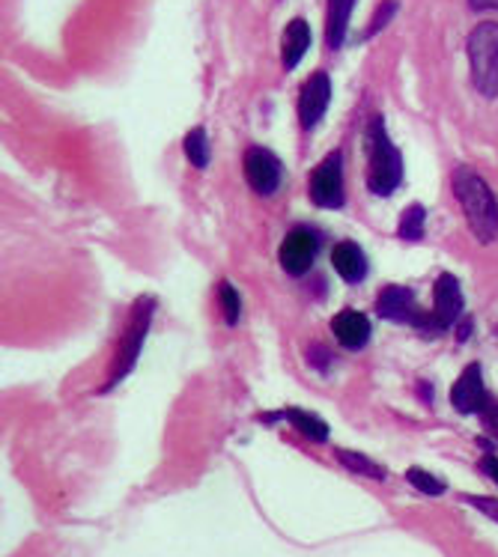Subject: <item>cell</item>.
<instances>
[{
  "instance_id": "cell-1",
  "label": "cell",
  "mask_w": 498,
  "mask_h": 557,
  "mask_svg": "<svg viewBox=\"0 0 498 557\" xmlns=\"http://www.w3.org/2000/svg\"><path fill=\"white\" fill-rule=\"evenodd\" d=\"M450 185H454V197L460 200L462 212H466V221L472 226L474 238L481 245H490L498 238V203L490 185L474 173L472 167H457L454 176H450Z\"/></svg>"
},
{
  "instance_id": "cell-2",
  "label": "cell",
  "mask_w": 498,
  "mask_h": 557,
  "mask_svg": "<svg viewBox=\"0 0 498 557\" xmlns=\"http://www.w3.org/2000/svg\"><path fill=\"white\" fill-rule=\"evenodd\" d=\"M367 188L376 197H388L403 182V158L385 131V120L373 117L367 122Z\"/></svg>"
},
{
  "instance_id": "cell-3",
  "label": "cell",
  "mask_w": 498,
  "mask_h": 557,
  "mask_svg": "<svg viewBox=\"0 0 498 557\" xmlns=\"http://www.w3.org/2000/svg\"><path fill=\"white\" fill-rule=\"evenodd\" d=\"M469 63H472V81L478 93L486 99L498 96V25L483 21L472 30L469 37Z\"/></svg>"
},
{
  "instance_id": "cell-4",
  "label": "cell",
  "mask_w": 498,
  "mask_h": 557,
  "mask_svg": "<svg viewBox=\"0 0 498 557\" xmlns=\"http://www.w3.org/2000/svg\"><path fill=\"white\" fill-rule=\"evenodd\" d=\"M153 310H155V301L153 299H141L138 304L132 307V320L126 325V331H122V340H120V349H117V358H114V367H111V376L105 382V388H114L122 379L129 376L134 361L141 355V346H143V337L150 331V322H153Z\"/></svg>"
},
{
  "instance_id": "cell-5",
  "label": "cell",
  "mask_w": 498,
  "mask_h": 557,
  "mask_svg": "<svg viewBox=\"0 0 498 557\" xmlns=\"http://www.w3.org/2000/svg\"><path fill=\"white\" fill-rule=\"evenodd\" d=\"M308 194L313 206L320 209H341L344 206V155L332 152L313 167Z\"/></svg>"
},
{
  "instance_id": "cell-6",
  "label": "cell",
  "mask_w": 498,
  "mask_h": 557,
  "mask_svg": "<svg viewBox=\"0 0 498 557\" xmlns=\"http://www.w3.org/2000/svg\"><path fill=\"white\" fill-rule=\"evenodd\" d=\"M245 179L260 197L275 194L281 188V179H284V167H281L278 155L266 150V146H251L245 150Z\"/></svg>"
},
{
  "instance_id": "cell-7",
  "label": "cell",
  "mask_w": 498,
  "mask_h": 557,
  "mask_svg": "<svg viewBox=\"0 0 498 557\" xmlns=\"http://www.w3.org/2000/svg\"><path fill=\"white\" fill-rule=\"evenodd\" d=\"M278 259H281V268H284L287 275H292V278L308 275L313 259H316V236L311 230H304V226L290 230L284 242H281Z\"/></svg>"
},
{
  "instance_id": "cell-8",
  "label": "cell",
  "mask_w": 498,
  "mask_h": 557,
  "mask_svg": "<svg viewBox=\"0 0 498 557\" xmlns=\"http://www.w3.org/2000/svg\"><path fill=\"white\" fill-rule=\"evenodd\" d=\"M328 101H332V81L325 72H313L299 93V122L304 131H311L325 117Z\"/></svg>"
},
{
  "instance_id": "cell-9",
  "label": "cell",
  "mask_w": 498,
  "mask_h": 557,
  "mask_svg": "<svg viewBox=\"0 0 498 557\" xmlns=\"http://www.w3.org/2000/svg\"><path fill=\"white\" fill-rule=\"evenodd\" d=\"M450 403L460 415H481L483 405L490 403V396L483 391V376H481V363H469L462 370V376L450 388Z\"/></svg>"
},
{
  "instance_id": "cell-10",
  "label": "cell",
  "mask_w": 498,
  "mask_h": 557,
  "mask_svg": "<svg viewBox=\"0 0 498 557\" xmlns=\"http://www.w3.org/2000/svg\"><path fill=\"white\" fill-rule=\"evenodd\" d=\"M433 316L439 325L448 328L462 320V292L454 275H439L433 283Z\"/></svg>"
},
{
  "instance_id": "cell-11",
  "label": "cell",
  "mask_w": 498,
  "mask_h": 557,
  "mask_svg": "<svg viewBox=\"0 0 498 557\" xmlns=\"http://www.w3.org/2000/svg\"><path fill=\"white\" fill-rule=\"evenodd\" d=\"M376 313L382 320L391 322H415V316L421 313L415 307V292L409 287H385L376 299Z\"/></svg>"
},
{
  "instance_id": "cell-12",
  "label": "cell",
  "mask_w": 498,
  "mask_h": 557,
  "mask_svg": "<svg viewBox=\"0 0 498 557\" xmlns=\"http://www.w3.org/2000/svg\"><path fill=\"white\" fill-rule=\"evenodd\" d=\"M332 331L344 349H361L370 340V320L361 310H341L332 320Z\"/></svg>"
},
{
  "instance_id": "cell-13",
  "label": "cell",
  "mask_w": 498,
  "mask_h": 557,
  "mask_svg": "<svg viewBox=\"0 0 498 557\" xmlns=\"http://www.w3.org/2000/svg\"><path fill=\"white\" fill-rule=\"evenodd\" d=\"M311 48V27L304 18H292L287 30H284V39H281V60H284V69H296L302 63V57L308 54Z\"/></svg>"
},
{
  "instance_id": "cell-14",
  "label": "cell",
  "mask_w": 498,
  "mask_h": 557,
  "mask_svg": "<svg viewBox=\"0 0 498 557\" xmlns=\"http://www.w3.org/2000/svg\"><path fill=\"white\" fill-rule=\"evenodd\" d=\"M332 266L346 283H361V278L367 275V254L361 251L358 242H349V238H346V242H341L334 247Z\"/></svg>"
},
{
  "instance_id": "cell-15",
  "label": "cell",
  "mask_w": 498,
  "mask_h": 557,
  "mask_svg": "<svg viewBox=\"0 0 498 557\" xmlns=\"http://www.w3.org/2000/svg\"><path fill=\"white\" fill-rule=\"evenodd\" d=\"M353 4L355 0H328V16H325V39L328 48H341L346 39V27H349V16H353Z\"/></svg>"
},
{
  "instance_id": "cell-16",
  "label": "cell",
  "mask_w": 498,
  "mask_h": 557,
  "mask_svg": "<svg viewBox=\"0 0 498 557\" xmlns=\"http://www.w3.org/2000/svg\"><path fill=\"white\" fill-rule=\"evenodd\" d=\"M284 417H290V424L296 426L304 438H311V441H325L328 438V424H325V420L311 415V412H304V408H287Z\"/></svg>"
},
{
  "instance_id": "cell-17",
  "label": "cell",
  "mask_w": 498,
  "mask_h": 557,
  "mask_svg": "<svg viewBox=\"0 0 498 557\" xmlns=\"http://www.w3.org/2000/svg\"><path fill=\"white\" fill-rule=\"evenodd\" d=\"M334 457H337V462H341L344 468H349V471H355V474H361V477H373V480H385V468H382V465L373 462V459H367L365 453L337 450Z\"/></svg>"
},
{
  "instance_id": "cell-18",
  "label": "cell",
  "mask_w": 498,
  "mask_h": 557,
  "mask_svg": "<svg viewBox=\"0 0 498 557\" xmlns=\"http://www.w3.org/2000/svg\"><path fill=\"white\" fill-rule=\"evenodd\" d=\"M424 221H427V212L421 203H412V206H406L403 215H400V224H397V233L406 242H418V238L424 236Z\"/></svg>"
},
{
  "instance_id": "cell-19",
  "label": "cell",
  "mask_w": 498,
  "mask_h": 557,
  "mask_svg": "<svg viewBox=\"0 0 498 557\" xmlns=\"http://www.w3.org/2000/svg\"><path fill=\"white\" fill-rule=\"evenodd\" d=\"M183 150L188 155V162L195 164L197 170H203L209 164V141H207V131L203 129H191L183 141Z\"/></svg>"
},
{
  "instance_id": "cell-20",
  "label": "cell",
  "mask_w": 498,
  "mask_h": 557,
  "mask_svg": "<svg viewBox=\"0 0 498 557\" xmlns=\"http://www.w3.org/2000/svg\"><path fill=\"white\" fill-rule=\"evenodd\" d=\"M406 480H409V486H415L418 492H424L429 498H439V495H445V480H439V477H433L429 471L424 468H409L406 471Z\"/></svg>"
},
{
  "instance_id": "cell-21",
  "label": "cell",
  "mask_w": 498,
  "mask_h": 557,
  "mask_svg": "<svg viewBox=\"0 0 498 557\" xmlns=\"http://www.w3.org/2000/svg\"><path fill=\"white\" fill-rule=\"evenodd\" d=\"M218 299H221V310H224V320H228V325L239 322L242 299H239V292H236L233 283H221V287H218Z\"/></svg>"
},
{
  "instance_id": "cell-22",
  "label": "cell",
  "mask_w": 498,
  "mask_h": 557,
  "mask_svg": "<svg viewBox=\"0 0 498 557\" xmlns=\"http://www.w3.org/2000/svg\"><path fill=\"white\" fill-rule=\"evenodd\" d=\"M397 6H400L397 0H382L379 9H376V16H373V21H370L367 30H365V39L376 37V33H379L385 25H388V21H391L394 16H397Z\"/></svg>"
},
{
  "instance_id": "cell-23",
  "label": "cell",
  "mask_w": 498,
  "mask_h": 557,
  "mask_svg": "<svg viewBox=\"0 0 498 557\" xmlns=\"http://www.w3.org/2000/svg\"><path fill=\"white\" fill-rule=\"evenodd\" d=\"M466 504H472L474 510H481V513L486 519H493L498 521V498H483V495H469V498H462Z\"/></svg>"
},
{
  "instance_id": "cell-24",
  "label": "cell",
  "mask_w": 498,
  "mask_h": 557,
  "mask_svg": "<svg viewBox=\"0 0 498 557\" xmlns=\"http://www.w3.org/2000/svg\"><path fill=\"white\" fill-rule=\"evenodd\" d=\"M481 424H483V432H486V436L498 441V403H495V400H490V403L483 405Z\"/></svg>"
},
{
  "instance_id": "cell-25",
  "label": "cell",
  "mask_w": 498,
  "mask_h": 557,
  "mask_svg": "<svg viewBox=\"0 0 498 557\" xmlns=\"http://www.w3.org/2000/svg\"><path fill=\"white\" fill-rule=\"evenodd\" d=\"M308 358H311L313 367H320V370H325V363L332 361V355H328V352H325V346H311Z\"/></svg>"
},
{
  "instance_id": "cell-26",
  "label": "cell",
  "mask_w": 498,
  "mask_h": 557,
  "mask_svg": "<svg viewBox=\"0 0 498 557\" xmlns=\"http://www.w3.org/2000/svg\"><path fill=\"white\" fill-rule=\"evenodd\" d=\"M474 13H498V0H469Z\"/></svg>"
},
{
  "instance_id": "cell-27",
  "label": "cell",
  "mask_w": 498,
  "mask_h": 557,
  "mask_svg": "<svg viewBox=\"0 0 498 557\" xmlns=\"http://www.w3.org/2000/svg\"><path fill=\"white\" fill-rule=\"evenodd\" d=\"M481 471H483L486 477H493V480L498 483V459H495V457H483V459H481Z\"/></svg>"
},
{
  "instance_id": "cell-28",
  "label": "cell",
  "mask_w": 498,
  "mask_h": 557,
  "mask_svg": "<svg viewBox=\"0 0 498 557\" xmlns=\"http://www.w3.org/2000/svg\"><path fill=\"white\" fill-rule=\"evenodd\" d=\"M457 325H460V328H457V340H460V343H466V337L472 334V320L466 316V320H460Z\"/></svg>"
}]
</instances>
